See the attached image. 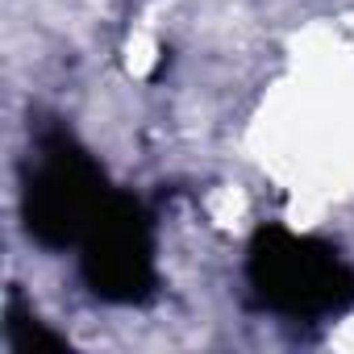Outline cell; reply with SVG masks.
<instances>
[{
    "instance_id": "2",
    "label": "cell",
    "mask_w": 354,
    "mask_h": 354,
    "mask_svg": "<svg viewBox=\"0 0 354 354\" xmlns=\"http://www.w3.org/2000/svg\"><path fill=\"white\" fill-rule=\"evenodd\" d=\"M242 279L250 304L279 321L321 325L354 308V259H346L333 242L288 225L254 230Z\"/></svg>"
},
{
    "instance_id": "4",
    "label": "cell",
    "mask_w": 354,
    "mask_h": 354,
    "mask_svg": "<svg viewBox=\"0 0 354 354\" xmlns=\"http://www.w3.org/2000/svg\"><path fill=\"white\" fill-rule=\"evenodd\" d=\"M5 342L17 354H30V350H63L67 346V337H59L50 325H42V317L34 308H26V300L17 292H9V304H5Z\"/></svg>"
},
{
    "instance_id": "1",
    "label": "cell",
    "mask_w": 354,
    "mask_h": 354,
    "mask_svg": "<svg viewBox=\"0 0 354 354\" xmlns=\"http://www.w3.org/2000/svg\"><path fill=\"white\" fill-rule=\"evenodd\" d=\"M117 192L121 188L109 184L100 158L63 121H30V142L17 167V196L21 225L34 246L50 254L80 250Z\"/></svg>"
},
{
    "instance_id": "3",
    "label": "cell",
    "mask_w": 354,
    "mask_h": 354,
    "mask_svg": "<svg viewBox=\"0 0 354 354\" xmlns=\"http://www.w3.org/2000/svg\"><path fill=\"white\" fill-rule=\"evenodd\" d=\"M84 288L104 304H146L158 292V242L154 213L133 196L117 192L100 225L75 250Z\"/></svg>"
}]
</instances>
